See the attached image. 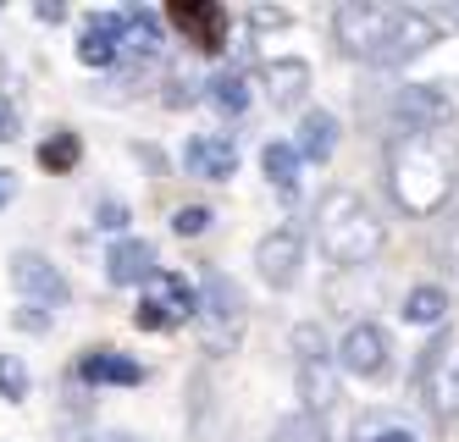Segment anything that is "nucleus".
<instances>
[{"label": "nucleus", "mask_w": 459, "mask_h": 442, "mask_svg": "<svg viewBox=\"0 0 459 442\" xmlns=\"http://www.w3.org/2000/svg\"><path fill=\"white\" fill-rule=\"evenodd\" d=\"M443 39V22L420 6H377V0H349L333 12V45L349 61L366 66H404Z\"/></svg>", "instance_id": "obj_1"}, {"label": "nucleus", "mask_w": 459, "mask_h": 442, "mask_svg": "<svg viewBox=\"0 0 459 442\" xmlns=\"http://www.w3.org/2000/svg\"><path fill=\"white\" fill-rule=\"evenodd\" d=\"M387 188L404 216H437L459 188L454 133H387Z\"/></svg>", "instance_id": "obj_2"}, {"label": "nucleus", "mask_w": 459, "mask_h": 442, "mask_svg": "<svg viewBox=\"0 0 459 442\" xmlns=\"http://www.w3.org/2000/svg\"><path fill=\"white\" fill-rule=\"evenodd\" d=\"M316 244L333 265H371L387 244V227L359 188H326L316 199Z\"/></svg>", "instance_id": "obj_3"}, {"label": "nucleus", "mask_w": 459, "mask_h": 442, "mask_svg": "<svg viewBox=\"0 0 459 442\" xmlns=\"http://www.w3.org/2000/svg\"><path fill=\"white\" fill-rule=\"evenodd\" d=\"M293 343V387H299V410L326 420L338 410V393H343V365H338V343L326 337L316 321H299L288 332Z\"/></svg>", "instance_id": "obj_4"}, {"label": "nucleus", "mask_w": 459, "mask_h": 442, "mask_svg": "<svg viewBox=\"0 0 459 442\" xmlns=\"http://www.w3.org/2000/svg\"><path fill=\"white\" fill-rule=\"evenodd\" d=\"M194 326H200V337H205L211 354H233V349L244 343L249 299H244V288L227 277V271H216V265L200 271V316H194Z\"/></svg>", "instance_id": "obj_5"}, {"label": "nucleus", "mask_w": 459, "mask_h": 442, "mask_svg": "<svg viewBox=\"0 0 459 442\" xmlns=\"http://www.w3.org/2000/svg\"><path fill=\"white\" fill-rule=\"evenodd\" d=\"M194 316H200V282L178 277V271H160V277L144 282V293H139V326L144 332H172Z\"/></svg>", "instance_id": "obj_6"}, {"label": "nucleus", "mask_w": 459, "mask_h": 442, "mask_svg": "<svg viewBox=\"0 0 459 442\" xmlns=\"http://www.w3.org/2000/svg\"><path fill=\"white\" fill-rule=\"evenodd\" d=\"M393 133H448L454 127V94L443 83H404L387 100Z\"/></svg>", "instance_id": "obj_7"}, {"label": "nucleus", "mask_w": 459, "mask_h": 442, "mask_svg": "<svg viewBox=\"0 0 459 442\" xmlns=\"http://www.w3.org/2000/svg\"><path fill=\"white\" fill-rule=\"evenodd\" d=\"M255 277L272 293H293L305 277V232L299 227H272L255 244Z\"/></svg>", "instance_id": "obj_8"}, {"label": "nucleus", "mask_w": 459, "mask_h": 442, "mask_svg": "<svg viewBox=\"0 0 459 442\" xmlns=\"http://www.w3.org/2000/svg\"><path fill=\"white\" fill-rule=\"evenodd\" d=\"M6 271H12V288L22 293V304H45V310H61V304L73 299L67 277H61V265H56L50 255H39V249H12Z\"/></svg>", "instance_id": "obj_9"}, {"label": "nucleus", "mask_w": 459, "mask_h": 442, "mask_svg": "<svg viewBox=\"0 0 459 442\" xmlns=\"http://www.w3.org/2000/svg\"><path fill=\"white\" fill-rule=\"evenodd\" d=\"M338 365L349 370V377H359V382L387 377V365H393V343H387V332H382L377 321H354V326L338 337Z\"/></svg>", "instance_id": "obj_10"}, {"label": "nucleus", "mask_w": 459, "mask_h": 442, "mask_svg": "<svg viewBox=\"0 0 459 442\" xmlns=\"http://www.w3.org/2000/svg\"><path fill=\"white\" fill-rule=\"evenodd\" d=\"M127 17L134 12H89L83 28H78V61L83 66H122V33H127Z\"/></svg>", "instance_id": "obj_11"}, {"label": "nucleus", "mask_w": 459, "mask_h": 442, "mask_svg": "<svg viewBox=\"0 0 459 442\" xmlns=\"http://www.w3.org/2000/svg\"><path fill=\"white\" fill-rule=\"evenodd\" d=\"M183 172L200 183H227L238 172V144L233 133H188L183 144Z\"/></svg>", "instance_id": "obj_12"}, {"label": "nucleus", "mask_w": 459, "mask_h": 442, "mask_svg": "<svg viewBox=\"0 0 459 442\" xmlns=\"http://www.w3.org/2000/svg\"><path fill=\"white\" fill-rule=\"evenodd\" d=\"M150 277H160V260H155L150 238H139V232L111 238V249H106V282H117V288H144Z\"/></svg>", "instance_id": "obj_13"}, {"label": "nucleus", "mask_w": 459, "mask_h": 442, "mask_svg": "<svg viewBox=\"0 0 459 442\" xmlns=\"http://www.w3.org/2000/svg\"><path fill=\"white\" fill-rule=\"evenodd\" d=\"M73 377L83 387H139L144 382V365L134 354H122V349H89V354H78Z\"/></svg>", "instance_id": "obj_14"}, {"label": "nucleus", "mask_w": 459, "mask_h": 442, "mask_svg": "<svg viewBox=\"0 0 459 442\" xmlns=\"http://www.w3.org/2000/svg\"><path fill=\"white\" fill-rule=\"evenodd\" d=\"M448 337L437 332V343L426 349V365H420V377L432 382V403H437V415H459V354H443Z\"/></svg>", "instance_id": "obj_15"}, {"label": "nucleus", "mask_w": 459, "mask_h": 442, "mask_svg": "<svg viewBox=\"0 0 459 442\" xmlns=\"http://www.w3.org/2000/svg\"><path fill=\"white\" fill-rule=\"evenodd\" d=\"M260 89H266L277 106H299L305 89H310V61H299V56H272L266 66H260Z\"/></svg>", "instance_id": "obj_16"}, {"label": "nucleus", "mask_w": 459, "mask_h": 442, "mask_svg": "<svg viewBox=\"0 0 459 442\" xmlns=\"http://www.w3.org/2000/svg\"><path fill=\"white\" fill-rule=\"evenodd\" d=\"M255 73H244V66H216V73L205 78V100L216 111H227V117H244L249 106H255Z\"/></svg>", "instance_id": "obj_17"}, {"label": "nucleus", "mask_w": 459, "mask_h": 442, "mask_svg": "<svg viewBox=\"0 0 459 442\" xmlns=\"http://www.w3.org/2000/svg\"><path fill=\"white\" fill-rule=\"evenodd\" d=\"M167 17L188 33V45H200V50H221L227 45V17L216 6H172Z\"/></svg>", "instance_id": "obj_18"}, {"label": "nucleus", "mask_w": 459, "mask_h": 442, "mask_svg": "<svg viewBox=\"0 0 459 442\" xmlns=\"http://www.w3.org/2000/svg\"><path fill=\"white\" fill-rule=\"evenodd\" d=\"M338 133H343V122L333 111H305L299 117V133H293V144H299L305 160H326V155L338 150Z\"/></svg>", "instance_id": "obj_19"}, {"label": "nucleus", "mask_w": 459, "mask_h": 442, "mask_svg": "<svg viewBox=\"0 0 459 442\" xmlns=\"http://www.w3.org/2000/svg\"><path fill=\"white\" fill-rule=\"evenodd\" d=\"M305 155H299V144H293V139H272L266 150H260V172H266L282 194H293V183H299L305 178Z\"/></svg>", "instance_id": "obj_20"}, {"label": "nucleus", "mask_w": 459, "mask_h": 442, "mask_svg": "<svg viewBox=\"0 0 459 442\" xmlns=\"http://www.w3.org/2000/svg\"><path fill=\"white\" fill-rule=\"evenodd\" d=\"M404 321H410V326H437V332H443V321H448V288H443V282H415V288L404 293Z\"/></svg>", "instance_id": "obj_21"}, {"label": "nucleus", "mask_w": 459, "mask_h": 442, "mask_svg": "<svg viewBox=\"0 0 459 442\" xmlns=\"http://www.w3.org/2000/svg\"><path fill=\"white\" fill-rule=\"evenodd\" d=\"M349 442H420V431L404 420V415H387V410H371V415H359Z\"/></svg>", "instance_id": "obj_22"}, {"label": "nucleus", "mask_w": 459, "mask_h": 442, "mask_svg": "<svg viewBox=\"0 0 459 442\" xmlns=\"http://www.w3.org/2000/svg\"><path fill=\"white\" fill-rule=\"evenodd\" d=\"M266 442H333V431H326V420H316V415H305V410H293V415H282V420L272 426Z\"/></svg>", "instance_id": "obj_23"}, {"label": "nucleus", "mask_w": 459, "mask_h": 442, "mask_svg": "<svg viewBox=\"0 0 459 442\" xmlns=\"http://www.w3.org/2000/svg\"><path fill=\"white\" fill-rule=\"evenodd\" d=\"M78 155H83V144H78V133H67V127H56L50 139L39 144V166H45V172H73Z\"/></svg>", "instance_id": "obj_24"}, {"label": "nucleus", "mask_w": 459, "mask_h": 442, "mask_svg": "<svg viewBox=\"0 0 459 442\" xmlns=\"http://www.w3.org/2000/svg\"><path fill=\"white\" fill-rule=\"evenodd\" d=\"M28 393H34V370H28V360L22 354H0V398L22 403Z\"/></svg>", "instance_id": "obj_25"}, {"label": "nucleus", "mask_w": 459, "mask_h": 442, "mask_svg": "<svg viewBox=\"0 0 459 442\" xmlns=\"http://www.w3.org/2000/svg\"><path fill=\"white\" fill-rule=\"evenodd\" d=\"M211 221H216L211 205H178V211H172V232H178V238H200Z\"/></svg>", "instance_id": "obj_26"}, {"label": "nucleus", "mask_w": 459, "mask_h": 442, "mask_svg": "<svg viewBox=\"0 0 459 442\" xmlns=\"http://www.w3.org/2000/svg\"><path fill=\"white\" fill-rule=\"evenodd\" d=\"M22 133V111H17V89H0V144H12Z\"/></svg>", "instance_id": "obj_27"}, {"label": "nucleus", "mask_w": 459, "mask_h": 442, "mask_svg": "<svg viewBox=\"0 0 459 442\" xmlns=\"http://www.w3.org/2000/svg\"><path fill=\"white\" fill-rule=\"evenodd\" d=\"M50 310H45V304H17V316H12V326L17 332H50Z\"/></svg>", "instance_id": "obj_28"}, {"label": "nucleus", "mask_w": 459, "mask_h": 442, "mask_svg": "<svg viewBox=\"0 0 459 442\" xmlns=\"http://www.w3.org/2000/svg\"><path fill=\"white\" fill-rule=\"evenodd\" d=\"M67 442H139L134 431H117V426H83V431H73Z\"/></svg>", "instance_id": "obj_29"}, {"label": "nucleus", "mask_w": 459, "mask_h": 442, "mask_svg": "<svg viewBox=\"0 0 459 442\" xmlns=\"http://www.w3.org/2000/svg\"><path fill=\"white\" fill-rule=\"evenodd\" d=\"M437 249H443V265H448V271H459V211L443 221V244H437Z\"/></svg>", "instance_id": "obj_30"}, {"label": "nucleus", "mask_w": 459, "mask_h": 442, "mask_svg": "<svg viewBox=\"0 0 459 442\" xmlns=\"http://www.w3.org/2000/svg\"><path fill=\"white\" fill-rule=\"evenodd\" d=\"M100 227H111L117 238H127V205H117V199H100Z\"/></svg>", "instance_id": "obj_31"}, {"label": "nucleus", "mask_w": 459, "mask_h": 442, "mask_svg": "<svg viewBox=\"0 0 459 442\" xmlns=\"http://www.w3.org/2000/svg\"><path fill=\"white\" fill-rule=\"evenodd\" d=\"M12 194H17V172H6V166H0V211L12 205Z\"/></svg>", "instance_id": "obj_32"}]
</instances>
